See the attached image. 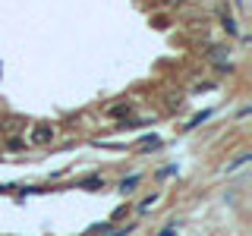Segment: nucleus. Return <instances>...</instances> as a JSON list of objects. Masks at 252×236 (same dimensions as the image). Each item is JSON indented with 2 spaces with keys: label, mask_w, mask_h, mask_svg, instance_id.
<instances>
[{
  "label": "nucleus",
  "mask_w": 252,
  "mask_h": 236,
  "mask_svg": "<svg viewBox=\"0 0 252 236\" xmlns=\"http://www.w3.org/2000/svg\"><path fill=\"white\" fill-rule=\"evenodd\" d=\"M224 29H227V31H230V35H236V22L230 19V16H224Z\"/></svg>",
  "instance_id": "4"
},
{
  "label": "nucleus",
  "mask_w": 252,
  "mask_h": 236,
  "mask_svg": "<svg viewBox=\"0 0 252 236\" xmlns=\"http://www.w3.org/2000/svg\"><path fill=\"white\" fill-rule=\"evenodd\" d=\"M136 186H139V177H129V179H123V183H120V189H123V192H132Z\"/></svg>",
  "instance_id": "2"
},
{
  "label": "nucleus",
  "mask_w": 252,
  "mask_h": 236,
  "mask_svg": "<svg viewBox=\"0 0 252 236\" xmlns=\"http://www.w3.org/2000/svg\"><path fill=\"white\" fill-rule=\"evenodd\" d=\"M29 142L32 145H51L54 142V129L47 123H38V126H32V132H29Z\"/></svg>",
  "instance_id": "1"
},
{
  "label": "nucleus",
  "mask_w": 252,
  "mask_h": 236,
  "mask_svg": "<svg viewBox=\"0 0 252 236\" xmlns=\"http://www.w3.org/2000/svg\"><path fill=\"white\" fill-rule=\"evenodd\" d=\"M101 186H104V179H98V177H94V179H85V183H82V189H101Z\"/></svg>",
  "instance_id": "3"
},
{
  "label": "nucleus",
  "mask_w": 252,
  "mask_h": 236,
  "mask_svg": "<svg viewBox=\"0 0 252 236\" xmlns=\"http://www.w3.org/2000/svg\"><path fill=\"white\" fill-rule=\"evenodd\" d=\"M164 3H170V6H173V3H180V0H164Z\"/></svg>",
  "instance_id": "5"
},
{
  "label": "nucleus",
  "mask_w": 252,
  "mask_h": 236,
  "mask_svg": "<svg viewBox=\"0 0 252 236\" xmlns=\"http://www.w3.org/2000/svg\"><path fill=\"white\" fill-rule=\"evenodd\" d=\"M0 129H3V126H0Z\"/></svg>",
  "instance_id": "6"
}]
</instances>
